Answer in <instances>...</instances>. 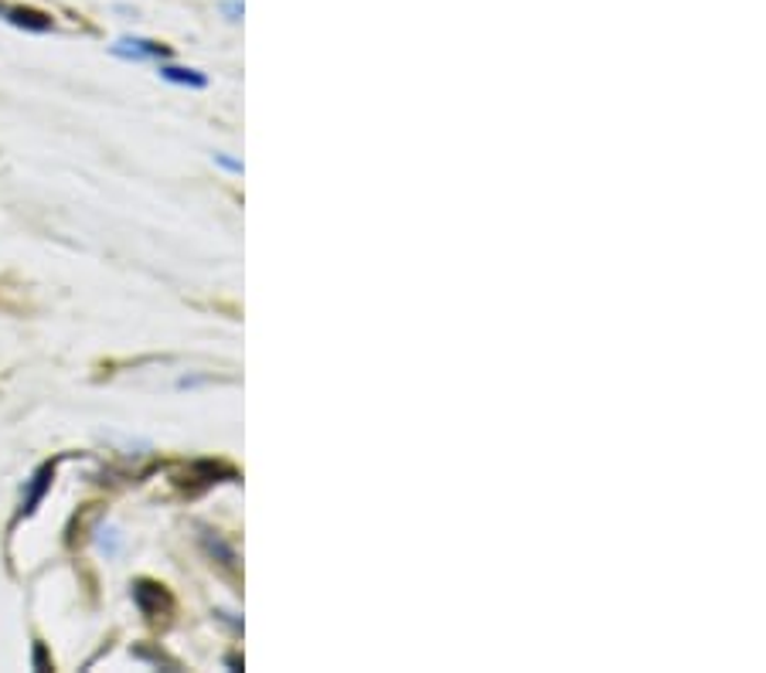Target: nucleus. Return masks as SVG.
Returning a JSON list of instances; mask_svg holds the SVG:
<instances>
[{"label": "nucleus", "mask_w": 766, "mask_h": 673, "mask_svg": "<svg viewBox=\"0 0 766 673\" xmlns=\"http://www.w3.org/2000/svg\"><path fill=\"white\" fill-rule=\"evenodd\" d=\"M130 595H133V606L141 609L147 619H167L170 609H174V598H170L167 585H160L154 579H136L130 585Z\"/></svg>", "instance_id": "obj_1"}, {"label": "nucleus", "mask_w": 766, "mask_h": 673, "mask_svg": "<svg viewBox=\"0 0 766 673\" xmlns=\"http://www.w3.org/2000/svg\"><path fill=\"white\" fill-rule=\"evenodd\" d=\"M55 470H58V459H48V463H42L38 470L31 473L27 490H24V501H21L18 514H14V524H18V520H24V517H31L34 511L42 507L45 493H48V490H52V483H55Z\"/></svg>", "instance_id": "obj_2"}, {"label": "nucleus", "mask_w": 766, "mask_h": 673, "mask_svg": "<svg viewBox=\"0 0 766 673\" xmlns=\"http://www.w3.org/2000/svg\"><path fill=\"white\" fill-rule=\"evenodd\" d=\"M110 52L126 61H167L170 58V48L154 38H120Z\"/></svg>", "instance_id": "obj_3"}, {"label": "nucleus", "mask_w": 766, "mask_h": 673, "mask_svg": "<svg viewBox=\"0 0 766 673\" xmlns=\"http://www.w3.org/2000/svg\"><path fill=\"white\" fill-rule=\"evenodd\" d=\"M4 18L8 24H14V27H21V31H34V34H48V31H55V18L48 14V11H38V8H4Z\"/></svg>", "instance_id": "obj_4"}, {"label": "nucleus", "mask_w": 766, "mask_h": 673, "mask_svg": "<svg viewBox=\"0 0 766 673\" xmlns=\"http://www.w3.org/2000/svg\"><path fill=\"white\" fill-rule=\"evenodd\" d=\"M160 79H167L170 86H185V89H204L208 86V76L198 72V68H181V65H157Z\"/></svg>", "instance_id": "obj_5"}, {"label": "nucleus", "mask_w": 766, "mask_h": 673, "mask_svg": "<svg viewBox=\"0 0 766 673\" xmlns=\"http://www.w3.org/2000/svg\"><path fill=\"white\" fill-rule=\"evenodd\" d=\"M99 520V504H86L82 507V514H76L73 517V524H68V535H65V545L68 548H79V545H86V530L92 527Z\"/></svg>", "instance_id": "obj_6"}, {"label": "nucleus", "mask_w": 766, "mask_h": 673, "mask_svg": "<svg viewBox=\"0 0 766 673\" xmlns=\"http://www.w3.org/2000/svg\"><path fill=\"white\" fill-rule=\"evenodd\" d=\"M34 670H55V663H52V657H48V650H45V643H34Z\"/></svg>", "instance_id": "obj_7"}, {"label": "nucleus", "mask_w": 766, "mask_h": 673, "mask_svg": "<svg viewBox=\"0 0 766 673\" xmlns=\"http://www.w3.org/2000/svg\"><path fill=\"white\" fill-rule=\"evenodd\" d=\"M215 164L222 167V170H229V173H242L246 167H242V160H232V157H225V154H215Z\"/></svg>", "instance_id": "obj_8"}, {"label": "nucleus", "mask_w": 766, "mask_h": 673, "mask_svg": "<svg viewBox=\"0 0 766 673\" xmlns=\"http://www.w3.org/2000/svg\"><path fill=\"white\" fill-rule=\"evenodd\" d=\"M242 11H246V8H242V0H229V4H225L229 21H242Z\"/></svg>", "instance_id": "obj_9"}, {"label": "nucleus", "mask_w": 766, "mask_h": 673, "mask_svg": "<svg viewBox=\"0 0 766 673\" xmlns=\"http://www.w3.org/2000/svg\"><path fill=\"white\" fill-rule=\"evenodd\" d=\"M4 8H8V4H0V14H4Z\"/></svg>", "instance_id": "obj_10"}]
</instances>
